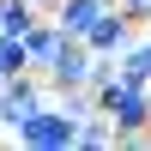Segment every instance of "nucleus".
I'll return each mask as SVG.
<instances>
[{"instance_id": "1", "label": "nucleus", "mask_w": 151, "mask_h": 151, "mask_svg": "<svg viewBox=\"0 0 151 151\" xmlns=\"http://www.w3.org/2000/svg\"><path fill=\"white\" fill-rule=\"evenodd\" d=\"M6 139H18L30 151H73L79 145V121H73L60 103H42L30 121H18V133H6Z\"/></svg>"}, {"instance_id": "2", "label": "nucleus", "mask_w": 151, "mask_h": 151, "mask_svg": "<svg viewBox=\"0 0 151 151\" xmlns=\"http://www.w3.org/2000/svg\"><path fill=\"white\" fill-rule=\"evenodd\" d=\"M48 103V79L42 73H6L0 79V133H18V121H30L36 109Z\"/></svg>"}, {"instance_id": "3", "label": "nucleus", "mask_w": 151, "mask_h": 151, "mask_svg": "<svg viewBox=\"0 0 151 151\" xmlns=\"http://www.w3.org/2000/svg\"><path fill=\"white\" fill-rule=\"evenodd\" d=\"M91 73H97L91 42H85V36H60L55 60L42 67V79H48V91H91Z\"/></svg>"}, {"instance_id": "4", "label": "nucleus", "mask_w": 151, "mask_h": 151, "mask_svg": "<svg viewBox=\"0 0 151 151\" xmlns=\"http://www.w3.org/2000/svg\"><path fill=\"white\" fill-rule=\"evenodd\" d=\"M85 42H91V55H115V60H121L133 42H139V36H133V12H127V6H103L97 24L85 30Z\"/></svg>"}, {"instance_id": "5", "label": "nucleus", "mask_w": 151, "mask_h": 151, "mask_svg": "<svg viewBox=\"0 0 151 151\" xmlns=\"http://www.w3.org/2000/svg\"><path fill=\"white\" fill-rule=\"evenodd\" d=\"M97 12H103V0H60V6H55V24L67 36H85L97 24Z\"/></svg>"}, {"instance_id": "6", "label": "nucleus", "mask_w": 151, "mask_h": 151, "mask_svg": "<svg viewBox=\"0 0 151 151\" xmlns=\"http://www.w3.org/2000/svg\"><path fill=\"white\" fill-rule=\"evenodd\" d=\"M55 103L67 109L73 121H85V115H97V97H91V91H55Z\"/></svg>"}, {"instance_id": "7", "label": "nucleus", "mask_w": 151, "mask_h": 151, "mask_svg": "<svg viewBox=\"0 0 151 151\" xmlns=\"http://www.w3.org/2000/svg\"><path fill=\"white\" fill-rule=\"evenodd\" d=\"M121 6L133 12V24H151V0H121Z\"/></svg>"}, {"instance_id": "8", "label": "nucleus", "mask_w": 151, "mask_h": 151, "mask_svg": "<svg viewBox=\"0 0 151 151\" xmlns=\"http://www.w3.org/2000/svg\"><path fill=\"white\" fill-rule=\"evenodd\" d=\"M36 6H42V12H55V6H60V0H36Z\"/></svg>"}, {"instance_id": "9", "label": "nucleus", "mask_w": 151, "mask_h": 151, "mask_svg": "<svg viewBox=\"0 0 151 151\" xmlns=\"http://www.w3.org/2000/svg\"><path fill=\"white\" fill-rule=\"evenodd\" d=\"M103 6H121V0H103Z\"/></svg>"}, {"instance_id": "10", "label": "nucleus", "mask_w": 151, "mask_h": 151, "mask_svg": "<svg viewBox=\"0 0 151 151\" xmlns=\"http://www.w3.org/2000/svg\"><path fill=\"white\" fill-rule=\"evenodd\" d=\"M0 79H6V67H0Z\"/></svg>"}]
</instances>
